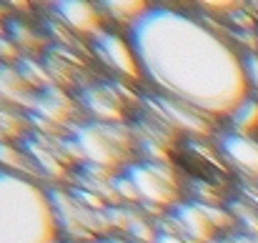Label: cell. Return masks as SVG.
Instances as JSON below:
<instances>
[{
    "label": "cell",
    "instance_id": "1",
    "mask_svg": "<svg viewBox=\"0 0 258 243\" xmlns=\"http://www.w3.org/2000/svg\"><path fill=\"white\" fill-rule=\"evenodd\" d=\"M143 81L206 118H231L251 98L246 58L218 30L171 5H151L125 30Z\"/></svg>",
    "mask_w": 258,
    "mask_h": 243
},
{
    "label": "cell",
    "instance_id": "2",
    "mask_svg": "<svg viewBox=\"0 0 258 243\" xmlns=\"http://www.w3.org/2000/svg\"><path fill=\"white\" fill-rule=\"evenodd\" d=\"M58 233L50 191L30 175L0 170V243H55Z\"/></svg>",
    "mask_w": 258,
    "mask_h": 243
},
{
    "label": "cell",
    "instance_id": "3",
    "mask_svg": "<svg viewBox=\"0 0 258 243\" xmlns=\"http://www.w3.org/2000/svg\"><path fill=\"white\" fill-rule=\"evenodd\" d=\"M71 146L81 151L83 161L100 170H113L125 158L128 148V133L115 128L113 123H100L93 120L86 126L73 128V141Z\"/></svg>",
    "mask_w": 258,
    "mask_h": 243
},
{
    "label": "cell",
    "instance_id": "4",
    "mask_svg": "<svg viewBox=\"0 0 258 243\" xmlns=\"http://www.w3.org/2000/svg\"><path fill=\"white\" fill-rule=\"evenodd\" d=\"M166 213V226L190 243H213L221 233H228V226H233V218L223 208H216L203 201L175 203Z\"/></svg>",
    "mask_w": 258,
    "mask_h": 243
},
{
    "label": "cell",
    "instance_id": "5",
    "mask_svg": "<svg viewBox=\"0 0 258 243\" xmlns=\"http://www.w3.org/2000/svg\"><path fill=\"white\" fill-rule=\"evenodd\" d=\"M120 173L131 180V186H133V191H136V196L143 206L171 211L178 203V180H175V173L171 168H163L161 163L148 161L131 163Z\"/></svg>",
    "mask_w": 258,
    "mask_h": 243
},
{
    "label": "cell",
    "instance_id": "6",
    "mask_svg": "<svg viewBox=\"0 0 258 243\" xmlns=\"http://www.w3.org/2000/svg\"><path fill=\"white\" fill-rule=\"evenodd\" d=\"M90 48L98 55V60L103 66H108L113 73H118L120 78H125V81H143L141 63L136 58V50H133L128 35H123V33H118L113 28H105L103 33H98L90 40Z\"/></svg>",
    "mask_w": 258,
    "mask_h": 243
},
{
    "label": "cell",
    "instance_id": "7",
    "mask_svg": "<svg viewBox=\"0 0 258 243\" xmlns=\"http://www.w3.org/2000/svg\"><path fill=\"white\" fill-rule=\"evenodd\" d=\"M55 18L76 35H86V38H95L98 33L105 30L103 20L105 15L100 13L98 3H88V0H66V3H55L53 5Z\"/></svg>",
    "mask_w": 258,
    "mask_h": 243
},
{
    "label": "cell",
    "instance_id": "8",
    "mask_svg": "<svg viewBox=\"0 0 258 243\" xmlns=\"http://www.w3.org/2000/svg\"><path fill=\"white\" fill-rule=\"evenodd\" d=\"M218 148L223 158L246 173L248 178H258V138L256 136H243L236 131H226L218 136Z\"/></svg>",
    "mask_w": 258,
    "mask_h": 243
},
{
    "label": "cell",
    "instance_id": "9",
    "mask_svg": "<svg viewBox=\"0 0 258 243\" xmlns=\"http://www.w3.org/2000/svg\"><path fill=\"white\" fill-rule=\"evenodd\" d=\"M30 110H33V118L35 120H45V126H68L71 118H73V103L58 88L38 90Z\"/></svg>",
    "mask_w": 258,
    "mask_h": 243
},
{
    "label": "cell",
    "instance_id": "10",
    "mask_svg": "<svg viewBox=\"0 0 258 243\" xmlns=\"http://www.w3.org/2000/svg\"><path fill=\"white\" fill-rule=\"evenodd\" d=\"M35 95H38V90H33V85L25 78V73H20L10 66H0V103L3 105L30 108Z\"/></svg>",
    "mask_w": 258,
    "mask_h": 243
},
{
    "label": "cell",
    "instance_id": "11",
    "mask_svg": "<svg viewBox=\"0 0 258 243\" xmlns=\"http://www.w3.org/2000/svg\"><path fill=\"white\" fill-rule=\"evenodd\" d=\"M98 8L105 15V20L128 30L148 13L151 3H146V0H103V3H98Z\"/></svg>",
    "mask_w": 258,
    "mask_h": 243
},
{
    "label": "cell",
    "instance_id": "12",
    "mask_svg": "<svg viewBox=\"0 0 258 243\" xmlns=\"http://www.w3.org/2000/svg\"><path fill=\"white\" fill-rule=\"evenodd\" d=\"M83 103L95 115V120H100V123H115L120 118V103H118L115 93L108 88H88Z\"/></svg>",
    "mask_w": 258,
    "mask_h": 243
},
{
    "label": "cell",
    "instance_id": "13",
    "mask_svg": "<svg viewBox=\"0 0 258 243\" xmlns=\"http://www.w3.org/2000/svg\"><path fill=\"white\" fill-rule=\"evenodd\" d=\"M28 133H30L28 115L20 113V108H13V105H3L0 103V141L15 143V141H23Z\"/></svg>",
    "mask_w": 258,
    "mask_h": 243
},
{
    "label": "cell",
    "instance_id": "14",
    "mask_svg": "<svg viewBox=\"0 0 258 243\" xmlns=\"http://www.w3.org/2000/svg\"><path fill=\"white\" fill-rule=\"evenodd\" d=\"M228 123H231V131H236V133L256 136L258 133V98L256 95L246 98V100L233 110V115L228 118Z\"/></svg>",
    "mask_w": 258,
    "mask_h": 243
},
{
    "label": "cell",
    "instance_id": "15",
    "mask_svg": "<svg viewBox=\"0 0 258 243\" xmlns=\"http://www.w3.org/2000/svg\"><path fill=\"white\" fill-rule=\"evenodd\" d=\"M33 161L28 158V153L23 148H18L15 143H5L0 141V170H10V173H20V175H33Z\"/></svg>",
    "mask_w": 258,
    "mask_h": 243
},
{
    "label": "cell",
    "instance_id": "16",
    "mask_svg": "<svg viewBox=\"0 0 258 243\" xmlns=\"http://www.w3.org/2000/svg\"><path fill=\"white\" fill-rule=\"evenodd\" d=\"M213 243H258V236H253V233H246V231H241V233L228 231V233H221V236H218Z\"/></svg>",
    "mask_w": 258,
    "mask_h": 243
},
{
    "label": "cell",
    "instance_id": "17",
    "mask_svg": "<svg viewBox=\"0 0 258 243\" xmlns=\"http://www.w3.org/2000/svg\"><path fill=\"white\" fill-rule=\"evenodd\" d=\"M153 243H190V241H188V238H183L180 233H175L173 228L166 226V228H161V231H158V236H156V241Z\"/></svg>",
    "mask_w": 258,
    "mask_h": 243
},
{
    "label": "cell",
    "instance_id": "18",
    "mask_svg": "<svg viewBox=\"0 0 258 243\" xmlns=\"http://www.w3.org/2000/svg\"><path fill=\"white\" fill-rule=\"evenodd\" d=\"M95 243H141V241L128 238V236H120V233H105V236H100Z\"/></svg>",
    "mask_w": 258,
    "mask_h": 243
},
{
    "label": "cell",
    "instance_id": "19",
    "mask_svg": "<svg viewBox=\"0 0 258 243\" xmlns=\"http://www.w3.org/2000/svg\"><path fill=\"white\" fill-rule=\"evenodd\" d=\"M55 243H83V241H78V238H58Z\"/></svg>",
    "mask_w": 258,
    "mask_h": 243
},
{
    "label": "cell",
    "instance_id": "20",
    "mask_svg": "<svg viewBox=\"0 0 258 243\" xmlns=\"http://www.w3.org/2000/svg\"><path fill=\"white\" fill-rule=\"evenodd\" d=\"M3 18H5V10H3V8H0V20H3Z\"/></svg>",
    "mask_w": 258,
    "mask_h": 243
}]
</instances>
